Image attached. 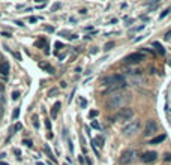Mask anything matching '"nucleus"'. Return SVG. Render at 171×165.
Instances as JSON below:
<instances>
[{
	"instance_id": "2eb2a0df",
	"label": "nucleus",
	"mask_w": 171,
	"mask_h": 165,
	"mask_svg": "<svg viewBox=\"0 0 171 165\" xmlns=\"http://www.w3.org/2000/svg\"><path fill=\"white\" fill-rule=\"evenodd\" d=\"M144 27H146L144 24H141V26H138V27H134V29H131V33H135V32H141V30H143Z\"/></svg>"
},
{
	"instance_id": "393cba45",
	"label": "nucleus",
	"mask_w": 171,
	"mask_h": 165,
	"mask_svg": "<svg viewBox=\"0 0 171 165\" xmlns=\"http://www.w3.org/2000/svg\"><path fill=\"white\" fill-rule=\"evenodd\" d=\"M33 125H35V128H38V126H39V125H38V117H36V116L33 117Z\"/></svg>"
},
{
	"instance_id": "412c9836",
	"label": "nucleus",
	"mask_w": 171,
	"mask_h": 165,
	"mask_svg": "<svg viewBox=\"0 0 171 165\" xmlns=\"http://www.w3.org/2000/svg\"><path fill=\"white\" fill-rule=\"evenodd\" d=\"M20 98V92H14L12 93V99H18Z\"/></svg>"
},
{
	"instance_id": "39448f33",
	"label": "nucleus",
	"mask_w": 171,
	"mask_h": 165,
	"mask_svg": "<svg viewBox=\"0 0 171 165\" xmlns=\"http://www.w3.org/2000/svg\"><path fill=\"white\" fill-rule=\"evenodd\" d=\"M140 128H141V122H140V120H135V122L126 125L122 132H123V135H126V137H134L138 131H140Z\"/></svg>"
},
{
	"instance_id": "7ed1b4c3",
	"label": "nucleus",
	"mask_w": 171,
	"mask_h": 165,
	"mask_svg": "<svg viewBox=\"0 0 171 165\" xmlns=\"http://www.w3.org/2000/svg\"><path fill=\"white\" fill-rule=\"evenodd\" d=\"M134 116H135V113H134L132 108L125 107V108L119 110V113L116 114V120H117V122H129V120L134 119Z\"/></svg>"
},
{
	"instance_id": "9b49d317",
	"label": "nucleus",
	"mask_w": 171,
	"mask_h": 165,
	"mask_svg": "<svg viewBox=\"0 0 171 165\" xmlns=\"http://www.w3.org/2000/svg\"><path fill=\"white\" fill-rule=\"evenodd\" d=\"M39 66H41L42 69L48 71V74H54V68H53V66H50L48 63H44V62H41V63H39Z\"/></svg>"
},
{
	"instance_id": "423d86ee",
	"label": "nucleus",
	"mask_w": 171,
	"mask_h": 165,
	"mask_svg": "<svg viewBox=\"0 0 171 165\" xmlns=\"http://www.w3.org/2000/svg\"><path fill=\"white\" fill-rule=\"evenodd\" d=\"M135 156H137V153H135V150H125L123 153H122V156H120V164H131L134 159H135Z\"/></svg>"
},
{
	"instance_id": "aec40b11",
	"label": "nucleus",
	"mask_w": 171,
	"mask_h": 165,
	"mask_svg": "<svg viewBox=\"0 0 171 165\" xmlns=\"http://www.w3.org/2000/svg\"><path fill=\"white\" fill-rule=\"evenodd\" d=\"M92 126H93V128H96V129H101V126H99V123H98V122H92Z\"/></svg>"
},
{
	"instance_id": "4be33fe9",
	"label": "nucleus",
	"mask_w": 171,
	"mask_h": 165,
	"mask_svg": "<svg viewBox=\"0 0 171 165\" xmlns=\"http://www.w3.org/2000/svg\"><path fill=\"white\" fill-rule=\"evenodd\" d=\"M164 161H171V153H167V155L164 156Z\"/></svg>"
},
{
	"instance_id": "bb28decb",
	"label": "nucleus",
	"mask_w": 171,
	"mask_h": 165,
	"mask_svg": "<svg viewBox=\"0 0 171 165\" xmlns=\"http://www.w3.org/2000/svg\"><path fill=\"white\" fill-rule=\"evenodd\" d=\"M29 21H30V23H36V21H38V18H36V17H30V18H29Z\"/></svg>"
},
{
	"instance_id": "ddd939ff",
	"label": "nucleus",
	"mask_w": 171,
	"mask_h": 165,
	"mask_svg": "<svg viewBox=\"0 0 171 165\" xmlns=\"http://www.w3.org/2000/svg\"><path fill=\"white\" fill-rule=\"evenodd\" d=\"M59 110H60V102H56V104H54V107H53V110H51V116H53V117H57V113H59Z\"/></svg>"
},
{
	"instance_id": "20e7f679",
	"label": "nucleus",
	"mask_w": 171,
	"mask_h": 165,
	"mask_svg": "<svg viewBox=\"0 0 171 165\" xmlns=\"http://www.w3.org/2000/svg\"><path fill=\"white\" fill-rule=\"evenodd\" d=\"M143 60H146V56H144V53H141V51L132 53V54L126 56V57L123 59V62H125L126 65H138V63H141Z\"/></svg>"
},
{
	"instance_id": "9d476101",
	"label": "nucleus",
	"mask_w": 171,
	"mask_h": 165,
	"mask_svg": "<svg viewBox=\"0 0 171 165\" xmlns=\"http://www.w3.org/2000/svg\"><path fill=\"white\" fill-rule=\"evenodd\" d=\"M0 74H2V75H8V74H9V65H8L6 62L0 63Z\"/></svg>"
},
{
	"instance_id": "f3484780",
	"label": "nucleus",
	"mask_w": 171,
	"mask_h": 165,
	"mask_svg": "<svg viewBox=\"0 0 171 165\" xmlns=\"http://www.w3.org/2000/svg\"><path fill=\"white\" fill-rule=\"evenodd\" d=\"M93 143H98V144H96L98 147H102V146H104V144H102V143H104V140L101 138V137H98L96 140H93Z\"/></svg>"
},
{
	"instance_id": "cd10ccee",
	"label": "nucleus",
	"mask_w": 171,
	"mask_h": 165,
	"mask_svg": "<svg viewBox=\"0 0 171 165\" xmlns=\"http://www.w3.org/2000/svg\"><path fill=\"white\" fill-rule=\"evenodd\" d=\"M90 116H92V117H95V116H98V111H92V113H90Z\"/></svg>"
},
{
	"instance_id": "6ab92c4d",
	"label": "nucleus",
	"mask_w": 171,
	"mask_h": 165,
	"mask_svg": "<svg viewBox=\"0 0 171 165\" xmlns=\"http://www.w3.org/2000/svg\"><path fill=\"white\" fill-rule=\"evenodd\" d=\"M111 47H114V42H108V44L105 45V48H104V50H107V51H108V50H111Z\"/></svg>"
},
{
	"instance_id": "1a4fd4ad",
	"label": "nucleus",
	"mask_w": 171,
	"mask_h": 165,
	"mask_svg": "<svg viewBox=\"0 0 171 165\" xmlns=\"http://www.w3.org/2000/svg\"><path fill=\"white\" fill-rule=\"evenodd\" d=\"M165 138H167V135H165V134H161V135H158V137H155V138L150 140V144H159V143H162Z\"/></svg>"
},
{
	"instance_id": "dca6fc26",
	"label": "nucleus",
	"mask_w": 171,
	"mask_h": 165,
	"mask_svg": "<svg viewBox=\"0 0 171 165\" xmlns=\"http://www.w3.org/2000/svg\"><path fill=\"white\" fill-rule=\"evenodd\" d=\"M45 152H47V155H48V158H50V159H53V161H56V158L53 156L51 150H50V147H48V146H45Z\"/></svg>"
},
{
	"instance_id": "b1692460",
	"label": "nucleus",
	"mask_w": 171,
	"mask_h": 165,
	"mask_svg": "<svg viewBox=\"0 0 171 165\" xmlns=\"http://www.w3.org/2000/svg\"><path fill=\"white\" fill-rule=\"evenodd\" d=\"M24 144H26V146H27V147H32V146H33L30 140H26V141H24Z\"/></svg>"
},
{
	"instance_id": "6e6552de",
	"label": "nucleus",
	"mask_w": 171,
	"mask_h": 165,
	"mask_svg": "<svg viewBox=\"0 0 171 165\" xmlns=\"http://www.w3.org/2000/svg\"><path fill=\"white\" fill-rule=\"evenodd\" d=\"M156 159H158V153L156 152H146V153L141 155V161L144 164H152Z\"/></svg>"
},
{
	"instance_id": "a878e982",
	"label": "nucleus",
	"mask_w": 171,
	"mask_h": 165,
	"mask_svg": "<svg viewBox=\"0 0 171 165\" xmlns=\"http://www.w3.org/2000/svg\"><path fill=\"white\" fill-rule=\"evenodd\" d=\"M57 92H59L57 89H53V90H50V96H53V95H56Z\"/></svg>"
},
{
	"instance_id": "a211bd4d",
	"label": "nucleus",
	"mask_w": 171,
	"mask_h": 165,
	"mask_svg": "<svg viewBox=\"0 0 171 165\" xmlns=\"http://www.w3.org/2000/svg\"><path fill=\"white\" fill-rule=\"evenodd\" d=\"M18 116H20V108H15V110H14V114H12V119H14V120H17Z\"/></svg>"
},
{
	"instance_id": "f257e3e1",
	"label": "nucleus",
	"mask_w": 171,
	"mask_h": 165,
	"mask_svg": "<svg viewBox=\"0 0 171 165\" xmlns=\"http://www.w3.org/2000/svg\"><path fill=\"white\" fill-rule=\"evenodd\" d=\"M101 87L105 89V93L111 95V93L120 92L123 87H126V80L123 75L120 74H114V75H107L101 80Z\"/></svg>"
},
{
	"instance_id": "4468645a",
	"label": "nucleus",
	"mask_w": 171,
	"mask_h": 165,
	"mask_svg": "<svg viewBox=\"0 0 171 165\" xmlns=\"http://www.w3.org/2000/svg\"><path fill=\"white\" fill-rule=\"evenodd\" d=\"M170 12H171V8H167V9H165V11H164V12H162V14H161V15H159V20L165 18V17H167V15H168V14H170Z\"/></svg>"
},
{
	"instance_id": "f8f14e48",
	"label": "nucleus",
	"mask_w": 171,
	"mask_h": 165,
	"mask_svg": "<svg viewBox=\"0 0 171 165\" xmlns=\"http://www.w3.org/2000/svg\"><path fill=\"white\" fill-rule=\"evenodd\" d=\"M153 47L156 48V51H158L159 54H165V50H164V47H162L159 42H153Z\"/></svg>"
},
{
	"instance_id": "f03ea898",
	"label": "nucleus",
	"mask_w": 171,
	"mask_h": 165,
	"mask_svg": "<svg viewBox=\"0 0 171 165\" xmlns=\"http://www.w3.org/2000/svg\"><path fill=\"white\" fill-rule=\"evenodd\" d=\"M131 101V96L128 93L123 92H116L111 93L108 98H107V108L108 110H117V108H125L126 104H129Z\"/></svg>"
},
{
	"instance_id": "5701e85b",
	"label": "nucleus",
	"mask_w": 171,
	"mask_h": 165,
	"mask_svg": "<svg viewBox=\"0 0 171 165\" xmlns=\"http://www.w3.org/2000/svg\"><path fill=\"white\" fill-rule=\"evenodd\" d=\"M45 126L48 128V131H51V123H50V120H45Z\"/></svg>"
},
{
	"instance_id": "0eeeda50",
	"label": "nucleus",
	"mask_w": 171,
	"mask_h": 165,
	"mask_svg": "<svg viewBox=\"0 0 171 165\" xmlns=\"http://www.w3.org/2000/svg\"><path fill=\"white\" fill-rule=\"evenodd\" d=\"M158 132V123L155 120H149L147 125H146V129H144V137H153L155 134Z\"/></svg>"
},
{
	"instance_id": "c85d7f7f",
	"label": "nucleus",
	"mask_w": 171,
	"mask_h": 165,
	"mask_svg": "<svg viewBox=\"0 0 171 165\" xmlns=\"http://www.w3.org/2000/svg\"><path fill=\"white\" fill-rule=\"evenodd\" d=\"M0 93H3V86L0 84Z\"/></svg>"
}]
</instances>
